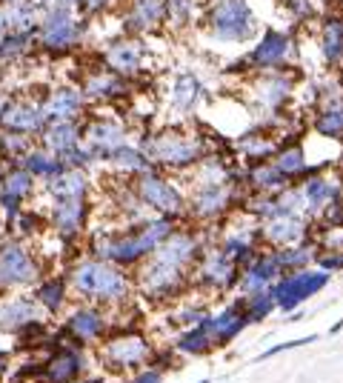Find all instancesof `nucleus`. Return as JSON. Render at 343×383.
I'll use <instances>...</instances> for the list:
<instances>
[{
	"label": "nucleus",
	"instance_id": "nucleus-1",
	"mask_svg": "<svg viewBox=\"0 0 343 383\" xmlns=\"http://www.w3.org/2000/svg\"><path fill=\"white\" fill-rule=\"evenodd\" d=\"M175 232L172 226V218L160 215L152 221H143L132 235H123V238H103L95 246V254L101 261H109L115 266H135L141 264L149 254Z\"/></svg>",
	"mask_w": 343,
	"mask_h": 383
},
{
	"label": "nucleus",
	"instance_id": "nucleus-2",
	"mask_svg": "<svg viewBox=\"0 0 343 383\" xmlns=\"http://www.w3.org/2000/svg\"><path fill=\"white\" fill-rule=\"evenodd\" d=\"M72 286L77 294L92 297L101 304H120L129 297V278L109 261H83L72 269Z\"/></svg>",
	"mask_w": 343,
	"mask_h": 383
},
{
	"label": "nucleus",
	"instance_id": "nucleus-3",
	"mask_svg": "<svg viewBox=\"0 0 343 383\" xmlns=\"http://www.w3.org/2000/svg\"><path fill=\"white\" fill-rule=\"evenodd\" d=\"M206 26L214 40L240 44V40L254 37L257 18L249 6V0H212L206 9Z\"/></svg>",
	"mask_w": 343,
	"mask_h": 383
},
{
	"label": "nucleus",
	"instance_id": "nucleus-4",
	"mask_svg": "<svg viewBox=\"0 0 343 383\" xmlns=\"http://www.w3.org/2000/svg\"><path fill=\"white\" fill-rule=\"evenodd\" d=\"M149 163H163L172 169H186V166H198L206 157V143L200 135H186V132H160L143 141L141 149Z\"/></svg>",
	"mask_w": 343,
	"mask_h": 383
},
{
	"label": "nucleus",
	"instance_id": "nucleus-5",
	"mask_svg": "<svg viewBox=\"0 0 343 383\" xmlns=\"http://www.w3.org/2000/svg\"><path fill=\"white\" fill-rule=\"evenodd\" d=\"M329 283V272L323 269H297L289 275H280L272 283V297H275V306L283 312H292L295 306H300L304 301H309L312 294H318L323 286Z\"/></svg>",
	"mask_w": 343,
	"mask_h": 383
},
{
	"label": "nucleus",
	"instance_id": "nucleus-6",
	"mask_svg": "<svg viewBox=\"0 0 343 383\" xmlns=\"http://www.w3.org/2000/svg\"><path fill=\"white\" fill-rule=\"evenodd\" d=\"M101 358L115 369V372H132L138 366H143L149 358H152V346L149 340L135 335V332H123V335H115L109 337L106 344L101 346Z\"/></svg>",
	"mask_w": 343,
	"mask_h": 383
},
{
	"label": "nucleus",
	"instance_id": "nucleus-7",
	"mask_svg": "<svg viewBox=\"0 0 343 383\" xmlns=\"http://www.w3.org/2000/svg\"><path fill=\"white\" fill-rule=\"evenodd\" d=\"M138 197H141L143 206L160 212V215H166V218H178L186 209V200H183L181 189L172 186L169 181H163L160 175H155L152 169L141 172V178H138Z\"/></svg>",
	"mask_w": 343,
	"mask_h": 383
},
{
	"label": "nucleus",
	"instance_id": "nucleus-8",
	"mask_svg": "<svg viewBox=\"0 0 343 383\" xmlns=\"http://www.w3.org/2000/svg\"><path fill=\"white\" fill-rule=\"evenodd\" d=\"M238 275H240V266L229 258V254L218 246H209L200 261H198V269H195V280L212 292H226L238 283Z\"/></svg>",
	"mask_w": 343,
	"mask_h": 383
},
{
	"label": "nucleus",
	"instance_id": "nucleus-9",
	"mask_svg": "<svg viewBox=\"0 0 343 383\" xmlns=\"http://www.w3.org/2000/svg\"><path fill=\"white\" fill-rule=\"evenodd\" d=\"M306 235H309V221L304 215H292V212H278L272 218H264L261 226H257V238L269 243L272 249L304 243Z\"/></svg>",
	"mask_w": 343,
	"mask_h": 383
},
{
	"label": "nucleus",
	"instance_id": "nucleus-10",
	"mask_svg": "<svg viewBox=\"0 0 343 383\" xmlns=\"http://www.w3.org/2000/svg\"><path fill=\"white\" fill-rule=\"evenodd\" d=\"M295 58V40L292 34L286 32H278V29H266L264 37L254 44V49L249 52L246 63L252 69H261V72H269V69H280L286 60Z\"/></svg>",
	"mask_w": 343,
	"mask_h": 383
},
{
	"label": "nucleus",
	"instance_id": "nucleus-11",
	"mask_svg": "<svg viewBox=\"0 0 343 383\" xmlns=\"http://www.w3.org/2000/svg\"><path fill=\"white\" fill-rule=\"evenodd\" d=\"M283 275L280 264H278V254L275 249L272 252H257L249 264L240 266V275H238V289L240 294H254V292H264V289H272V283Z\"/></svg>",
	"mask_w": 343,
	"mask_h": 383
},
{
	"label": "nucleus",
	"instance_id": "nucleus-12",
	"mask_svg": "<svg viewBox=\"0 0 343 383\" xmlns=\"http://www.w3.org/2000/svg\"><path fill=\"white\" fill-rule=\"evenodd\" d=\"M75 40H77V23L69 15V4H63V0L60 4H52L46 20H43V26H40V44L63 52V49H69L75 44Z\"/></svg>",
	"mask_w": 343,
	"mask_h": 383
},
{
	"label": "nucleus",
	"instance_id": "nucleus-13",
	"mask_svg": "<svg viewBox=\"0 0 343 383\" xmlns=\"http://www.w3.org/2000/svg\"><path fill=\"white\" fill-rule=\"evenodd\" d=\"M37 278V264L20 243L0 246V283L4 286H29Z\"/></svg>",
	"mask_w": 343,
	"mask_h": 383
},
{
	"label": "nucleus",
	"instance_id": "nucleus-14",
	"mask_svg": "<svg viewBox=\"0 0 343 383\" xmlns=\"http://www.w3.org/2000/svg\"><path fill=\"white\" fill-rule=\"evenodd\" d=\"M232 200H235V192L229 183H206L192 192L189 209L198 221H218L221 215H226Z\"/></svg>",
	"mask_w": 343,
	"mask_h": 383
},
{
	"label": "nucleus",
	"instance_id": "nucleus-15",
	"mask_svg": "<svg viewBox=\"0 0 343 383\" xmlns=\"http://www.w3.org/2000/svg\"><path fill=\"white\" fill-rule=\"evenodd\" d=\"M200 323H203V329L209 332L212 344H214V346H221V344H229L232 337H238V335H240L252 320H249V315H246L243 304H235V306H224L221 312L206 315Z\"/></svg>",
	"mask_w": 343,
	"mask_h": 383
},
{
	"label": "nucleus",
	"instance_id": "nucleus-16",
	"mask_svg": "<svg viewBox=\"0 0 343 383\" xmlns=\"http://www.w3.org/2000/svg\"><path fill=\"white\" fill-rule=\"evenodd\" d=\"M297 192H300V200H304V215L306 218H321V212L332 200L340 197V186L332 178H326V175L304 178V181H300V186H297Z\"/></svg>",
	"mask_w": 343,
	"mask_h": 383
},
{
	"label": "nucleus",
	"instance_id": "nucleus-17",
	"mask_svg": "<svg viewBox=\"0 0 343 383\" xmlns=\"http://www.w3.org/2000/svg\"><path fill=\"white\" fill-rule=\"evenodd\" d=\"M0 123L6 126L9 132H20V135H29V132H40L46 126V112L37 103H26V100H18V103H9L4 109V117Z\"/></svg>",
	"mask_w": 343,
	"mask_h": 383
},
{
	"label": "nucleus",
	"instance_id": "nucleus-18",
	"mask_svg": "<svg viewBox=\"0 0 343 383\" xmlns=\"http://www.w3.org/2000/svg\"><path fill=\"white\" fill-rule=\"evenodd\" d=\"M126 143V129L120 123H112V120H101V123H92L89 129H86V146L89 152L98 157H109L115 149H120Z\"/></svg>",
	"mask_w": 343,
	"mask_h": 383
},
{
	"label": "nucleus",
	"instance_id": "nucleus-19",
	"mask_svg": "<svg viewBox=\"0 0 343 383\" xmlns=\"http://www.w3.org/2000/svg\"><path fill=\"white\" fill-rule=\"evenodd\" d=\"M289 95H292V80L283 72L269 69V72H264L261 77L254 80V98L261 100L266 109L283 106L289 100Z\"/></svg>",
	"mask_w": 343,
	"mask_h": 383
},
{
	"label": "nucleus",
	"instance_id": "nucleus-20",
	"mask_svg": "<svg viewBox=\"0 0 343 383\" xmlns=\"http://www.w3.org/2000/svg\"><path fill=\"white\" fill-rule=\"evenodd\" d=\"M83 372V355L75 349H60L55 352L46 366H43V380L46 383H75Z\"/></svg>",
	"mask_w": 343,
	"mask_h": 383
},
{
	"label": "nucleus",
	"instance_id": "nucleus-21",
	"mask_svg": "<svg viewBox=\"0 0 343 383\" xmlns=\"http://www.w3.org/2000/svg\"><path fill=\"white\" fill-rule=\"evenodd\" d=\"M86 221V197H63L55 200V212H52V223L63 238H75L83 229Z\"/></svg>",
	"mask_w": 343,
	"mask_h": 383
},
{
	"label": "nucleus",
	"instance_id": "nucleus-22",
	"mask_svg": "<svg viewBox=\"0 0 343 383\" xmlns=\"http://www.w3.org/2000/svg\"><path fill=\"white\" fill-rule=\"evenodd\" d=\"M66 332L80 340V344H89V340H98L103 337L106 332V318L98 312V309H89V306H83V309H75L66 320Z\"/></svg>",
	"mask_w": 343,
	"mask_h": 383
},
{
	"label": "nucleus",
	"instance_id": "nucleus-23",
	"mask_svg": "<svg viewBox=\"0 0 343 383\" xmlns=\"http://www.w3.org/2000/svg\"><path fill=\"white\" fill-rule=\"evenodd\" d=\"M34 189V175L26 172V169H15L4 178V186H0V203L9 212V218H18V206L23 197H29V192Z\"/></svg>",
	"mask_w": 343,
	"mask_h": 383
},
{
	"label": "nucleus",
	"instance_id": "nucleus-24",
	"mask_svg": "<svg viewBox=\"0 0 343 383\" xmlns=\"http://www.w3.org/2000/svg\"><path fill=\"white\" fill-rule=\"evenodd\" d=\"M37 6L23 4V0H4L0 4V32L12 34V32H29L34 26Z\"/></svg>",
	"mask_w": 343,
	"mask_h": 383
},
{
	"label": "nucleus",
	"instance_id": "nucleus-25",
	"mask_svg": "<svg viewBox=\"0 0 343 383\" xmlns=\"http://www.w3.org/2000/svg\"><path fill=\"white\" fill-rule=\"evenodd\" d=\"M43 143H46V152H52L55 157H63L80 143V129L72 120H52L46 135H43Z\"/></svg>",
	"mask_w": 343,
	"mask_h": 383
},
{
	"label": "nucleus",
	"instance_id": "nucleus-26",
	"mask_svg": "<svg viewBox=\"0 0 343 383\" xmlns=\"http://www.w3.org/2000/svg\"><path fill=\"white\" fill-rule=\"evenodd\" d=\"M80 109H83V95L69 86L52 92L49 100L43 103V112H46L49 120H75L80 115Z\"/></svg>",
	"mask_w": 343,
	"mask_h": 383
},
{
	"label": "nucleus",
	"instance_id": "nucleus-27",
	"mask_svg": "<svg viewBox=\"0 0 343 383\" xmlns=\"http://www.w3.org/2000/svg\"><path fill=\"white\" fill-rule=\"evenodd\" d=\"M46 189L55 200L63 197H86V189H89V181H86L83 169H63L55 178L46 181Z\"/></svg>",
	"mask_w": 343,
	"mask_h": 383
},
{
	"label": "nucleus",
	"instance_id": "nucleus-28",
	"mask_svg": "<svg viewBox=\"0 0 343 383\" xmlns=\"http://www.w3.org/2000/svg\"><path fill=\"white\" fill-rule=\"evenodd\" d=\"M40 318V309L34 301H26V297H15V301L0 304V329H23L26 323H34Z\"/></svg>",
	"mask_w": 343,
	"mask_h": 383
},
{
	"label": "nucleus",
	"instance_id": "nucleus-29",
	"mask_svg": "<svg viewBox=\"0 0 343 383\" xmlns=\"http://www.w3.org/2000/svg\"><path fill=\"white\" fill-rule=\"evenodd\" d=\"M106 63L120 74H135L143 63V46L138 40H120L106 52Z\"/></svg>",
	"mask_w": 343,
	"mask_h": 383
},
{
	"label": "nucleus",
	"instance_id": "nucleus-30",
	"mask_svg": "<svg viewBox=\"0 0 343 383\" xmlns=\"http://www.w3.org/2000/svg\"><path fill=\"white\" fill-rule=\"evenodd\" d=\"M200 98H203V83L195 74L183 72V74H178L175 80H172V106L175 109L192 112Z\"/></svg>",
	"mask_w": 343,
	"mask_h": 383
},
{
	"label": "nucleus",
	"instance_id": "nucleus-31",
	"mask_svg": "<svg viewBox=\"0 0 343 383\" xmlns=\"http://www.w3.org/2000/svg\"><path fill=\"white\" fill-rule=\"evenodd\" d=\"M315 132L323 138H343V100L337 95L323 100L315 117Z\"/></svg>",
	"mask_w": 343,
	"mask_h": 383
},
{
	"label": "nucleus",
	"instance_id": "nucleus-32",
	"mask_svg": "<svg viewBox=\"0 0 343 383\" xmlns=\"http://www.w3.org/2000/svg\"><path fill=\"white\" fill-rule=\"evenodd\" d=\"M163 18H166V0H135L132 12H129V26L138 32H149L160 26Z\"/></svg>",
	"mask_w": 343,
	"mask_h": 383
},
{
	"label": "nucleus",
	"instance_id": "nucleus-33",
	"mask_svg": "<svg viewBox=\"0 0 343 383\" xmlns=\"http://www.w3.org/2000/svg\"><path fill=\"white\" fill-rule=\"evenodd\" d=\"M249 183L257 189V192H280L289 186V181L278 172V166L272 160H257L252 169H249Z\"/></svg>",
	"mask_w": 343,
	"mask_h": 383
},
{
	"label": "nucleus",
	"instance_id": "nucleus-34",
	"mask_svg": "<svg viewBox=\"0 0 343 383\" xmlns=\"http://www.w3.org/2000/svg\"><path fill=\"white\" fill-rule=\"evenodd\" d=\"M321 52L326 63H343V23L337 18H329L321 29Z\"/></svg>",
	"mask_w": 343,
	"mask_h": 383
},
{
	"label": "nucleus",
	"instance_id": "nucleus-35",
	"mask_svg": "<svg viewBox=\"0 0 343 383\" xmlns=\"http://www.w3.org/2000/svg\"><path fill=\"white\" fill-rule=\"evenodd\" d=\"M23 169L26 172H32L34 178H55L58 172H63V163H60V157H55L52 152H46V149H34V152H26L23 155Z\"/></svg>",
	"mask_w": 343,
	"mask_h": 383
},
{
	"label": "nucleus",
	"instance_id": "nucleus-36",
	"mask_svg": "<svg viewBox=\"0 0 343 383\" xmlns=\"http://www.w3.org/2000/svg\"><path fill=\"white\" fill-rule=\"evenodd\" d=\"M278 172L286 178V181H295V178H304L306 175V155L300 146H283L275 152V160Z\"/></svg>",
	"mask_w": 343,
	"mask_h": 383
},
{
	"label": "nucleus",
	"instance_id": "nucleus-37",
	"mask_svg": "<svg viewBox=\"0 0 343 383\" xmlns=\"http://www.w3.org/2000/svg\"><path fill=\"white\" fill-rule=\"evenodd\" d=\"M183 355H206V352H212L214 349V344H212V337H209V332L203 329V323H195V326H189L181 337H178V344H175Z\"/></svg>",
	"mask_w": 343,
	"mask_h": 383
},
{
	"label": "nucleus",
	"instance_id": "nucleus-38",
	"mask_svg": "<svg viewBox=\"0 0 343 383\" xmlns=\"http://www.w3.org/2000/svg\"><path fill=\"white\" fill-rule=\"evenodd\" d=\"M278 254V264L286 272H297V269H306L309 261H312V249L306 243H295V246H283V249H275Z\"/></svg>",
	"mask_w": 343,
	"mask_h": 383
},
{
	"label": "nucleus",
	"instance_id": "nucleus-39",
	"mask_svg": "<svg viewBox=\"0 0 343 383\" xmlns=\"http://www.w3.org/2000/svg\"><path fill=\"white\" fill-rule=\"evenodd\" d=\"M109 160L120 169V172H146L149 169V157L141 152V149H132V146H120V149H115L112 155H109Z\"/></svg>",
	"mask_w": 343,
	"mask_h": 383
},
{
	"label": "nucleus",
	"instance_id": "nucleus-40",
	"mask_svg": "<svg viewBox=\"0 0 343 383\" xmlns=\"http://www.w3.org/2000/svg\"><path fill=\"white\" fill-rule=\"evenodd\" d=\"M63 297H66V289H63V280H58V278L40 283L37 292H34V301L46 312H58L63 306Z\"/></svg>",
	"mask_w": 343,
	"mask_h": 383
},
{
	"label": "nucleus",
	"instance_id": "nucleus-41",
	"mask_svg": "<svg viewBox=\"0 0 343 383\" xmlns=\"http://www.w3.org/2000/svg\"><path fill=\"white\" fill-rule=\"evenodd\" d=\"M238 149H240L246 157H252V160H266V157H272V155L278 152V146H275L269 138H264L261 132H252V135L240 138V141H238Z\"/></svg>",
	"mask_w": 343,
	"mask_h": 383
},
{
	"label": "nucleus",
	"instance_id": "nucleus-42",
	"mask_svg": "<svg viewBox=\"0 0 343 383\" xmlns=\"http://www.w3.org/2000/svg\"><path fill=\"white\" fill-rule=\"evenodd\" d=\"M166 18L175 29L195 23L198 18V0H166Z\"/></svg>",
	"mask_w": 343,
	"mask_h": 383
},
{
	"label": "nucleus",
	"instance_id": "nucleus-43",
	"mask_svg": "<svg viewBox=\"0 0 343 383\" xmlns=\"http://www.w3.org/2000/svg\"><path fill=\"white\" fill-rule=\"evenodd\" d=\"M83 89H86V95H92V98H117L123 92V83L115 74L98 72V74H92L89 80H86Z\"/></svg>",
	"mask_w": 343,
	"mask_h": 383
},
{
	"label": "nucleus",
	"instance_id": "nucleus-44",
	"mask_svg": "<svg viewBox=\"0 0 343 383\" xmlns=\"http://www.w3.org/2000/svg\"><path fill=\"white\" fill-rule=\"evenodd\" d=\"M243 309H246L249 320H264L272 309H278V306H275V297H272V289L246 294V297H243Z\"/></svg>",
	"mask_w": 343,
	"mask_h": 383
},
{
	"label": "nucleus",
	"instance_id": "nucleus-45",
	"mask_svg": "<svg viewBox=\"0 0 343 383\" xmlns=\"http://www.w3.org/2000/svg\"><path fill=\"white\" fill-rule=\"evenodd\" d=\"M315 335H309V337H300V340H289V344H278V346H272V349H266L261 358L266 361V358H275L278 352H289V349H297V346H306V344H315Z\"/></svg>",
	"mask_w": 343,
	"mask_h": 383
},
{
	"label": "nucleus",
	"instance_id": "nucleus-46",
	"mask_svg": "<svg viewBox=\"0 0 343 383\" xmlns=\"http://www.w3.org/2000/svg\"><path fill=\"white\" fill-rule=\"evenodd\" d=\"M26 146H29V143H26V138H23L20 132H12V135L4 138V149H6L9 155H20Z\"/></svg>",
	"mask_w": 343,
	"mask_h": 383
},
{
	"label": "nucleus",
	"instance_id": "nucleus-47",
	"mask_svg": "<svg viewBox=\"0 0 343 383\" xmlns=\"http://www.w3.org/2000/svg\"><path fill=\"white\" fill-rule=\"evenodd\" d=\"M318 266H321L323 272H335V269L343 266V254H321V258H318Z\"/></svg>",
	"mask_w": 343,
	"mask_h": 383
},
{
	"label": "nucleus",
	"instance_id": "nucleus-48",
	"mask_svg": "<svg viewBox=\"0 0 343 383\" xmlns=\"http://www.w3.org/2000/svg\"><path fill=\"white\" fill-rule=\"evenodd\" d=\"M126 383H163V375L157 369H146V372L135 375L132 380H126Z\"/></svg>",
	"mask_w": 343,
	"mask_h": 383
},
{
	"label": "nucleus",
	"instance_id": "nucleus-49",
	"mask_svg": "<svg viewBox=\"0 0 343 383\" xmlns=\"http://www.w3.org/2000/svg\"><path fill=\"white\" fill-rule=\"evenodd\" d=\"M289 6H292V12L297 18H309L312 15V4H309V0H289Z\"/></svg>",
	"mask_w": 343,
	"mask_h": 383
},
{
	"label": "nucleus",
	"instance_id": "nucleus-50",
	"mask_svg": "<svg viewBox=\"0 0 343 383\" xmlns=\"http://www.w3.org/2000/svg\"><path fill=\"white\" fill-rule=\"evenodd\" d=\"M83 4V9H89V12H95V9H101V6H106L109 0H80Z\"/></svg>",
	"mask_w": 343,
	"mask_h": 383
},
{
	"label": "nucleus",
	"instance_id": "nucleus-51",
	"mask_svg": "<svg viewBox=\"0 0 343 383\" xmlns=\"http://www.w3.org/2000/svg\"><path fill=\"white\" fill-rule=\"evenodd\" d=\"M34 6H52V4H58V0H32Z\"/></svg>",
	"mask_w": 343,
	"mask_h": 383
},
{
	"label": "nucleus",
	"instance_id": "nucleus-52",
	"mask_svg": "<svg viewBox=\"0 0 343 383\" xmlns=\"http://www.w3.org/2000/svg\"><path fill=\"white\" fill-rule=\"evenodd\" d=\"M340 329H343V318H340V320H337V323H335V326H332V335H337V332H340Z\"/></svg>",
	"mask_w": 343,
	"mask_h": 383
},
{
	"label": "nucleus",
	"instance_id": "nucleus-53",
	"mask_svg": "<svg viewBox=\"0 0 343 383\" xmlns=\"http://www.w3.org/2000/svg\"><path fill=\"white\" fill-rule=\"evenodd\" d=\"M75 383H101V380H75Z\"/></svg>",
	"mask_w": 343,
	"mask_h": 383
},
{
	"label": "nucleus",
	"instance_id": "nucleus-54",
	"mask_svg": "<svg viewBox=\"0 0 343 383\" xmlns=\"http://www.w3.org/2000/svg\"><path fill=\"white\" fill-rule=\"evenodd\" d=\"M63 4H75V0H63Z\"/></svg>",
	"mask_w": 343,
	"mask_h": 383
},
{
	"label": "nucleus",
	"instance_id": "nucleus-55",
	"mask_svg": "<svg viewBox=\"0 0 343 383\" xmlns=\"http://www.w3.org/2000/svg\"><path fill=\"white\" fill-rule=\"evenodd\" d=\"M4 289H6V286H4V283H0V292H4Z\"/></svg>",
	"mask_w": 343,
	"mask_h": 383
},
{
	"label": "nucleus",
	"instance_id": "nucleus-56",
	"mask_svg": "<svg viewBox=\"0 0 343 383\" xmlns=\"http://www.w3.org/2000/svg\"><path fill=\"white\" fill-rule=\"evenodd\" d=\"M0 117H4V109H0Z\"/></svg>",
	"mask_w": 343,
	"mask_h": 383
},
{
	"label": "nucleus",
	"instance_id": "nucleus-57",
	"mask_svg": "<svg viewBox=\"0 0 343 383\" xmlns=\"http://www.w3.org/2000/svg\"><path fill=\"white\" fill-rule=\"evenodd\" d=\"M200 383H209V380H200Z\"/></svg>",
	"mask_w": 343,
	"mask_h": 383
},
{
	"label": "nucleus",
	"instance_id": "nucleus-58",
	"mask_svg": "<svg viewBox=\"0 0 343 383\" xmlns=\"http://www.w3.org/2000/svg\"><path fill=\"white\" fill-rule=\"evenodd\" d=\"M340 4H343V0H340Z\"/></svg>",
	"mask_w": 343,
	"mask_h": 383
}]
</instances>
